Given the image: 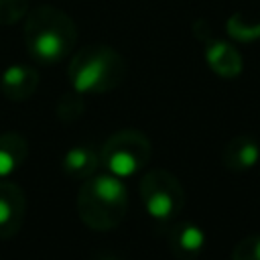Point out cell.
<instances>
[{
  "label": "cell",
  "instance_id": "cell-1",
  "mask_svg": "<svg viewBox=\"0 0 260 260\" xmlns=\"http://www.w3.org/2000/svg\"><path fill=\"white\" fill-rule=\"evenodd\" d=\"M126 183L124 179L112 173H100L89 177L83 183L79 193V215L87 221L91 215H98L93 221V230H110L114 228L126 209Z\"/></svg>",
  "mask_w": 260,
  "mask_h": 260
},
{
  "label": "cell",
  "instance_id": "cell-2",
  "mask_svg": "<svg viewBox=\"0 0 260 260\" xmlns=\"http://www.w3.org/2000/svg\"><path fill=\"white\" fill-rule=\"evenodd\" d=\"M146 158L148 140H144L138 132H122L118 136H112L102 150V162L106 171L120 179L136 175Z\"/></svg>",
  "mask_w": 260,
  "mask_h": 260
},
{
  "label": "cell",
  "instance_id": "cell-3",
  "mask_svg": "<svg viewBox=\"0 0 260 260\" xmlns=\"http://www.w3.org/2000/svg\"><path fill=\"white\" fill-rule=\"evenodd\" d=\"M116 55L106 51H93L85 53L83 57L73 63L71 67V83L77 93H89V91H104L110 85H114V67Z\"/></svg>",
  "mask_w": 260,
  "mask_h": 260
},
{
  "label": "cell",
  "instance_id": "cell-4",
  "mask_svg": "<svg viewBox=\"0 0 260 260\" xmlns=\"http://www.w3.org/2000/svg\"><path fill=\"white\" fill-rule=\"evenodd\" d=\"M28 45H30V53L37 59L51 63V61H59L69 51L71 41L67 35H63V28L49 24V26L39 28L28 41Z\"/></svg>",
  "mask_w": 260,
  "mask_h": 260
},
{
  "label": "cell",
  "instance_id": "cell-5",
  "mask_svg": "<svg viewBox=\"0 0 260 260\" xmlns=\"http://www.w3.org/2000/svg\"><path fill=\"white\" fill-rule=\"evenodd\" d=\"M22 211H24V199L20 189L2 183L0 179V238H8L18 230Z\"/></svg>",
  "mask_w": 260,
  "mask_h": 260
},
{
  "label": "cell",
  "instance_id": "cell-6",
  "mask_svg": "<svg viewBox=\"0 0 260 260\" xmlns=\"http://www.w3.org/2000/svg\"><path fill=\"white\" fill-rule=\"evenodd\" d=\"M205 57H207L209 67L223 77H234L242 69V59H240L238 51L225 41L209 39L207 47H205Z\"/></svg>",
  "mask_w": 260,
  "mask_h": 260
},
{
  "label": "cell",
  "instance_id": "cell-7",
  "mask_svg": "<svg viewBox=\"0 0 260 260\" xmlns=\"http://www.w3.org/2000/svg\"><path fill=\"white\" fill-rule=\"evenodd\" d=\"M144 195V209L152 219L165 221L169 219L179 203V189H169V187H142Z\"/></svg>",
  "mask_w": 260,
  "mask_h": 260
},
{
  "label": "cell",
  "instance_id": "cell-8",
  "mask_svg": "<svg viewBox=\"0 0 260 260\" xmlns=\"http://www.w3.org/2000/svg\"><path fill=\"white\" fill-rule=\"evenodd\" d=\"M26 152V142L18 134L0 136V179H8L20 167Z\"/></svg>",
  "mask_w": 260,
  "mask_h": 260
},
{
  "label": "cell",
  "instance_id": "cell-9",
  "mask_svg": "<svg viewBox=\"0 0 260 260\" xmlns=\"http://www.w3.org/2000/svg\"><path fill=\"white\" fill-rule=\"evenodd\" d=\"M98 152L89 146H73L65 152L63 156V169L69 175H77V177H87L98 162Z\"/></svg>",
  "mask_w": 260,
  "mask_h": 260
},
{
  "label": "cell",
  "instance_id": "cell-10",
  "mask_svg": "<svg viewBox=\"0 0 260 260\" xmlns=\"http://www.w3.org/2000/svg\"><path fill=\"white\" fill-rule=\"evenodd\" d=\"M30 77L32 71L22 67V65H12L8 67L4 73H2V85H4V91L10 95V98H24L26 93H30V89L35 87V81L30 83Z\"/></svg>",
  "mask_w": 260,
  "mask_h": 260
},
{
  "label": "cell",
  "instance_id": "cell-11",
  "mask_svg": "<svg viewBox=\"0 0 260 260\" xmlns=\"http://www.w3.org/2000/svg\"><path fill=\"white\" fill-rule=\"evenodd\" d=\"M228 32H230L236 41L250 43V41L260 39V22H252V20H248L242 12H236V14H232L230 20H228Z\"/></svg>",
  "mask_w": 260,
  "mask_h": 260
},
{
  "label": "cell",
  "instance_id": "cell-12",
  "mask_svg": "<svg viewBox=\"0 0 260 260\" xmlns=\"http://www.w3.org/2000/svg\"><path fill=\"white\" fill-rule=\"evenodd\" d=\"M177 244H179V248H181L183 252L195 254V252H199V250L203 248V244H205V234H203L197 225L187 223V225H183V228L179 230V234H177Z\"/></svg>",
  "mask_w": 260,
  "mask_h": 260
},
{
  "label": "cell",
  "instance_id": "cell-13",
  "mask_svg": "<svg viewBox=\"0 0 260 260\" xmlns=\"http://www.w3.org/2000/svg\"><path fill=\"white\" fill-rule=\"evenodd\" d=\"M232 148H234V162L238 165V167H252V165H256V160H258V146H256V142L254 140H238L236 142V146L232 144Z\"/></svg>",
  "mask_w": 260,
  "mask_h": 260
},
{
  "label": "cell",
  "instance_id": "cell-14",
  "mask_svg": "<svg viewBox=\"0 0 260 260\" xmlns=\"http://www.w3.org/2000/svg\"><path fill=\"white\" fill-rule=\"evenodd\" d=\"M246 246L250 248V254H248V258L260 260V238H254L252 242H246Z\"/></svg>",
  "mask_w": 260,
  "mask_h": 260
},
{
  "label": "cell",
  "instance_id": "cell-15",
  "mask_svg": "<svg viewBox=\"0 0 260 260\" xmlns=\"http://www.w3.org/2000/svg\"><path fill=\"white\" fill-rule=\"evenodd\" d=\"M0 4H2V0H0Z\"/></svg>",
  "mask_w": 260,
  "mask_h": 260
}]
</instances>
